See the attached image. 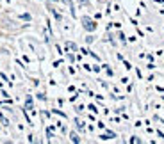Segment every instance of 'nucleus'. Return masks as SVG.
<instances>
[{"label": "nucleus", "mask_w": 164, "mask_h": 144, "mask_svg": "<svg viewBox=\"0 0 164 144\" xmlns=\"http://www.w3.org/2000/svg\"><path fill=\"white\" fill-rule=\"evenodd\" d=\"M82 25H84V29L89 30V32H93V30L96 29V23L93 22L91 18H86V16L82 18Z\"/></svg>", "instance_id": "nucleus-1"}, {"label": "nucleus", "mask_w": 164, "mask_h": 144, "mask_svg": "<svg viewBox=\"0 0 164 144\" xmlns=\"http://www.w3.org/2000/svg\"><path fill=\"white\" fill-rule=\"evenodd\" d=\"M71 141H73V142H80V139H78V137H77V133H71Z\"/></svg>", "instance_id": "nucleus-2"}]
</instances>
